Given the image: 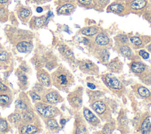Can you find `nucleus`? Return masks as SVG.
Returning <instances> with one entry per match:
<instances>
[{
  "instance_id": "11",
  "label": "nucleus",
  "mask_w": 151,
  "mask_h": 134,
  "mask_svg": "<svg viewBox=\"0 0 151 134\" xmlns=\"http://www.w3.org/2000/svg\"><path fill=\"white\" fill-rule=\"evenodd\" d=\"M83 113L85 120L91 126L97 127L100 124V119L89 109L84 107Z\"/></svg>"
},
{
  "instance_id": "9",
  "label": "nucleus",
  "mask_w": 151,
  "mask_h": 134,
  "mask_svg": "<svg viewBox=\"0 0 151 134\" xmlns=\"http://www.w3.org/2000/svg\"><path fill=\"white\" fill-rule=\"evenodd\" d=\"M74 131L75 133H88L86 122L83 117L80 115H78L76 117Z\"/></svg>"
},
{
  "instance_id": "38",
  "label": "nucleus",
  "mask_w": 151,
  "mask_h": 134,
  "mask_svg": "<svg viewBox=\"0 0 151 134\" xmlns=\"http://www.w3.org/2000/svg\"><path fill=\"white\" fill-rule=\"evenodd\" d=\"M34 118V113L31 111H27L24 113V119L26 121H31Z\"/></svg>"
},
{
  "instance_id": "26",
  "label": "nucleus",
  "mask_w": 151,
  "mask_h": 134,
  "mask_svg": "<svg viewBox=\"0 0 151 134\" xmlns=\"http://www.w3.org/2000/svg\"><path fill=\"white\" fill-rule=\"evenodd\" d=\"M38 132V129L34 125L30 124L24 125L21 128V133L25 134H32Z\"/></svg>"
},
{
  "instance_id": "20",
  "label": "nucleus",
  "mask_w": 151,
  "mask_h": 134,
  "mask_svg": "<svg viewBox=\"0 0 151 134\" xmlns=\"http://www.w3.org/2000/svg\"><path fill=\"white\" fill-rule=\"evenodd\" d=\"M38 78L40 81V82L45 86H49L51 85V80L50 78V76L48 74L47 72H46L44 70H41L38 75Z\"/></svg>"
},
{
  "instance_id": "34",
  "label": "nucleus",
  "mask_w": 151,
  "mask_h": 134,
  "mask_svg": "<svg viewBox=\"0 0 151 134\" xmlns=\"http://www.w3.org/2000/svg\"><path fill=\"white\" fill-rule=\"evenodd\" d=\"M10 97L7 94H0V104L2 106H5L9 103Z\"/></svg>"
},
{
  "instance_id": "2",
  "label": "nucleus",
  "mask_w": 151,
  "mask_h": 134,
  "mask_svg": "<svg viewBox=\"0 0 151 134\" xmlns=\"http://www.w3.org/2000/svg\"><path fill=\"white\" fill-rule=\"evenodd\" d=\"M102 79L106 86L118 96H122L125 91V87L122 82L111 73L104 74Z\"/></svg>"
},
{
  "instance_id": "23",
  "label": "nucleus",
  "mask_w": 151,
  "mask_h": 134,
  "mask_svg": "<svg viewBox=\"0 0 151 134\" xmlns=\"http://www.w3.org/2000/svg\"><path fill=\"white\" fill-rule=\"evenodd\" d=\"M117 47V50L119 53L125 57H129L132 54V50L129 46V44L116 45Z\"/></svg>"
},
{
  "instance_id": "32",
  "label": "nucleus",
  "mask_w": 151,
  "mask_h": 134,
  "mask_svg": "<svg viewBox=\"0 0 151 134\" xmlns=\"http://www.w3.org/2000/svg\"><path fill=\"white\" fill-rule=\"evenodd\" d=\"M47 125L49 128L51 130H57L59 128V126L57 122V121L54 119H49L47 121Z\"/></svg>"
},
{
  "instance_id": "21",
  "label": "nucleus",
  "mask_w": 151,
  "mask_h": 134,
  "mask_svg": "<svg viewBox=\"0 0 151 134\" xmlns=\"http://www.w3.org/2000/svg\"><path fill=\"white\" fill-rule=\"evenodd\" d=\"M139 77L142 83L151 86V68L147 67L146 69L139 74Z\"/></svg>"
},
{
  "instance_id": "45",
  "label": "nucleus",
  "mask_w": 151,
  "mask_h": 134,
  "mask_svg": "<svg viewBox=\"0 0 151 134\" xmlns=\"http://www.w3.org/2000/svg\"><path fill=\"white\" fill-rule=\"evenodd\" d=\"M87 86L90 89H91V90H93V89H94L96 88V86H95L94 84L91 83H87Z\"/></svg>"
},
{
  "instance_id": "48",
  "label": "nucleus",
  "mask_w": 151,
  "mask_h": 134,
  "mask_svg": "<svg viewBox=\"0 0 151 134\" xmlns=\"http://www.w3.org/2000/svg\"><path fill=\"white\" fill-rule=\"evenodd\" d=\"M42 11H43L42 8H41V7H37V12L41 13V12H42Z\"/></svg>"
},
{
  "instance_id": "39",
  "label": "nucleus",
  "mask_w": 151,
  "mask_h": 134,
  "mask_svg": "<svg viewBox=\"0 0 151 134\" xmlns=\"http://www.w3.org/2000/svg\"><path fill=\"white\" fill-rule=\"evenodd\" d=\"M30 11L28 9H22L20 12H19V15L21 18H26L28 17L30 15Z\"/></svg>"
},
{
  "instance_id": "36",
  "label": "nucleus",
  "mask_w": 151,
  "mask_h": 134,
  "mask_svg": "<svg viewBox=\"0 0 151 134\" xmlns=\"http://www.w3.org/2000/svg\"><path fill=\"white\" fill-rule=\"evenodd\" d=\"M18 79L20 80V81L22 82V83H23L24 84H27V77L23 71H19V73H18Z\"/></svg>"
},
{
  "instance_id": "4",
  "label": "nucleus",
  "mask_w": 151,
  "mask_h": 134,
  "mask_svg": "<svg viewBox=\"0 0 151 134\" xmlns=\"http://www.w3.org/2000/svg\"><path fill=\"white\" fill-rule=\"evenodd\" d=\"M83 88L78 87L68 96V101L71 106L76 110H79L82 106Z\"/></svg>"
},
{
  "instance_id": "8",
  "label": "nucleus",
  "mask_w": 151,
  "mask_h": 134,
  "mask_svg": "<svg viewBox=\"0 0 151 134\" xmlns=\"http://www.w3.org/2000/svg\"><path fill=\"white\" fill-rule=\"evenodd\" d=\"M96 47L107 48L110 45V39L108 35L104 32H99L95 37L93 41Z\"/></svg>"
},
{
  "instance_id": "35",
  "label": "nucleus",
  "mask_w": 151,
  "mask_h": 134,
  "mask_svg": "<svg viewBox=\"0 0 151 134\" xmlns=\"http://www.w3.org/2000/svg\"><path fill=\"white\" fill-rule=\"evenodd\" d=\"M15 106L17 109L23 110H25L28 108L27 104L21 100H17L15 102Z\"/></svg>"
},
{
  "instance_id": "14",
  "label": "nucleus",
  "mask_w": 151,
  "mask_h": 134,
  "mask_svg": "<svg viewBox=\"0 0 151 134\" xmlns=\"http://www.w3.org/2000/svg\"><path fill=\"white\" fill-rule=\"evenodd\" d=\"M94 55L102 63H106L109 60V52L107 48L96 47Z\"/></svg>"
},
{
  "instance_id": "51",
  "label": "nucleus",
  "mask_w": 151,
  "mask_h": 134,
  "mask_svg": "<svg viewBox=\"0 0 151 134\" xmlns=\"http://www.w3.org/2000/svg\"><path fill=\"white\" fill-rule=\"evenodd\" d=\"M8 0H0V3L1 4H4L6 3Z\"/></svg>"
},
{
  "instance_id": "40",
  "label": "nucleus",
  "mask_w": 151,
  "mask_h": 134,
  "mask_svg": "<svg viewBox=\"0 0 151 134\" xmlns=\"http://www.w3.org/2000/svg\"><path fill=\"white\" fill-rule=\"evenodd\" d=\"M7 128H8L7 122L5 120L2 119H0V132H4L6 130Z\"/></svg>"
},
{
  "instance_id": "3",
  "label": "nucleus",
  "mask_w": 151,
  "mask_h": 134,
  "mask_svg": "<svg viewBox=\"0 0 151 134\" xmlns=\"http://www.w3.org/2000/svg\"><path fill=\"white\" fill-rule=\"evenodd\" d=\"M91 106L102 120L107 121L111 119V109L104 101L100 99L93 100L91 102Z\"/></svg>"
},
{
  "instance_id": "53",
  "label": "nucleus",
  "mask_w": 151,
  "mask_h": 134,
  "mask_svg": "<svg viewBox=\"0 0 151 134\" xmlns=\"http://www.w3.org/2000/svg\"><path fill=\"white\" fill-rule=\"evenodd\" d=\"M116 1H121V2H123L124 0H114Z\"/></svg>"
},
{
  "instance_id": "5",
  "label": "nucleus",
  "mask_w": 151,
  "mask_h": 134,
  "mask_svg": "<svg viewBox=\"0 0 151 134\" xmlns=\"http://www.w3.org/2000/svg\"><path fill=\"white\" fill-rule=\"evenodd\" d=\"M35 107L38 112L46 118H51L59 113V110L56 107L45 103H37Z\"/></svg>"
},
{
  "instance_id": "52",
  "label": "nucleus",
  "mask_w": 151,
  "mask_h": 134,
  "mask_svg": "<svg viewBox=\"0 0 151 134\" xmlns=\"http://www.w3.org/2000/svg\"><path fill=\"white\" fill-rule=\"evenodd\" d=\"M34 1H35L36 2H41L42 0H34Z\"/></svg>"
},
{
  "instance_id": "19",
  "label": "nucleus",
  "mask_w": 151,
  "mask_h": 134,
  "mask_svg": "<svg viewBox=\"0 0 151 134\" xmlns=\"http://www.w3.org/2000/svg\"><path fill=\"white\" fill-rule=\"evenodd\" d=\"M132 71L135 74H140L142 73L147 68L146 65L138 61H133L130 64Z\"/></svg>"
},
{
  "instance_id": "37",
  "label": "nucleus",
  "mask_w": 151,
  "mask_h": 134,
  "mask_svg": "<svg viewBox=\"0 0 151 134\" xmlns=\"http://www.w3.org/2000/svg\"><path fill=\"white\" fill-rule=\"evenodd\" d=\"M21 119V116L18 113H14L11 115L10 116H9V120L11 121L12 123H18Z\"/></svg>"
},
{
  "instance_id": "42",
  "label": "nucleus",
  "mask_w": 151,
  "mask_h": 134,
  "mask_svg": "<svg viewBox=\"0 0 151 134\" xmlns=\"http://www.w3.org/2000/svg\"><path fill=\"white\" fill-rule=\"evenodd\" d=\"M30 95L32 97V99L34 100H41V97L39 95H38L36 93L33 92V91H30Z\"/></svg>"
},
{
  "instance_id": "6",
  "label": "nucleus",
  "mask_w": 151,
  "mask_h": 134,
  "mask_svg": "<svg viewBox=\"0 0 151 134\" xmlns=\"http://www.w3.org/2000/svg\"><path fill=\"white\" fill-rule=\"evenodd\" d=\"M79 69L83 73L97 75L99 73V67L90 60H84L78 61Z\"/></svg>"
},
{
  "instance_id": "12",
  "label": "nucleus",
  "mask_w": 151,
  "mask_h": 134,
  "mask_svg": "<svg viewBox=\"0 0 151 134\" xmlns=\"http://www.w3.org/2000/svg\"><path fill=\"white\" fill-rule=\"evenodd\" d=\"M133 91L140 97L151 100V91L146 87L136 84L132 86Z\"/></svg>"
},
{
  "instance_id": "54",
  "label": "nucleus",
  "mask_w": 151,
  "mask_h": 134,
  "mask_svg": "<svg viewBox=\"0 0 151 134\" xmlns=\"http://www.w3.org/2000/svg\"><path fill=\"white\" fill-rule=\"evenodd\" d=\"M150 1V3H151V0H149Z\"/></svg>"
},
{
  "instance_id": "28",
  "label": "nucleus",
  "mask_w": 151,
  "mask_h": 134,
  "mask_svg": "<svg viewBox=\"0 0 151 134\" xmlns=\"http://www.w3.org/2000/svg\"><path fill=\"white\" fill-rule=\"evenodd\" d=\"M87 94H88L91 102L99 99L103 94V92L101 91H93L91 90H87Z\"/></svg>"
},
{
  "instance_id": "49",
  "label": "nucleus",
  "mask_w": 151,
  "mask_h": 134,
  "mask_svg": "<svg viewBox=\"0 0 151 134\" xmlns=\"http://www.w3.org/2000/svg\"><path fill=\"white\" fill-rule=\"evenodd\" d=\"M147 50L151 53V43L149 44L147 46Z\"/></svg>"
},
{
  "instance_id": "13",
  "label": "nucleus",
  "mask_w": 151,
  "mask_h": 134,
  "mask_svg": "<svg viewBox=\"0 0 151 134\" xmlns=\"http://www.w3.org/2000/svg\"><path fill=\"white\" fill-rule=\"evenodd\" d=\"M63 100L61 96L55 90L48 91L44 96V101L50 104H55Z\"/></svg>"
},
{
  "instance_id": "44",
  "label": "nucleus",
  "mask_w": 151,
  "mask_h": 134,
  "mask_svg": "<svg viewBox=\"0 0 151 134\" xmlns=\"http://www.w3.org/2000/svg\"><path fill=\"white\" fill-rule=\"evenodd\" d=\"M8 90V87L4 85L1 81H0V91H6Z\"/></svg>"
},
{
  "instance_id": "7",
  "label": "nucleus",
  "mask_w": 151,
  "mask_h": 134,
  "mask_svg": "<svg viewBox=\"0 0 151 134\" xmlns=\"http://www.w3.org/2000/svg\"><path fill=\"white\" fill-rule=\"evenodd\" d=\"M147 5V0H130L126 6L127 11L133 13H140L146 8Z\"/></svg>"
},
{
  "instance_id": "22",
  "label": "nucleus",
  "mask_w": 151,
  "mask_h": 134,
  "mask_svg": "<svg viewBox=\"0 0 151 134\" xmlns=\"http://www.w3.org/2000/svg\"><path fill=\"white\" fill-rule=\"evenodd\" d=\"M33 45L28 41H21L17 44V50L20 53H28L32 50Z\"/></svg>"
},
{
  "instance_id": "1",
  "label": "nucleus",
  "mask_w": 151,
  "mask_h": 134,
  "mask_svg": "<svg viewBox=\"0 0 151 134\" xmlns=\"http://www.w3.org/2000/svg\"><path fill=\"white\" fill-rule=\"evenodd\" d=\"M53 84L58 89L65 90L68 89L74 82L72 74L64 67L60 66L51 75Z\"/></svg>"
},
{
  "instance_id": "25",
  "label": "nucleus",
  "mask_w": 151,
  "mask_h": 134,
  "mask_svg": "<svg viewBox=\"0 0 151 134\" xmlns=\"http://www.w3.org/2000/svg\"><path fill=\"white\" fill-rule=\"evenodd\" d=\"M116 127V122L114 119H109L107 120V123L104 126L102 129V133H110L113 132Z\"/></svg>"
},
{
  "instance_id": "47",
  "label": "nucleus",
  "mask_w": 151,
  "mask_h": 134,
  "mask_svg": "<svg viewBox=\"0 0 151 134\" xmlns=\"http://www.w3.org/2000/svg\"><path fill=\"white\" fill-rule=\"evenodd\" d=\"M5 16V10L4 9H0V17Z\"/></svg>"
},
{
  "instance_id": "29",
  "label": "nucleus",
  "mask_w": 151,
  "mask_h": 134,
  "mask_svg": "<svg viewBox=\"0 0 151 134\" xmlns=\"http://www.w3.org/2000/svg\"><path fill=\"white\" fill-rule=\"evenodd\" d=\"M109 2V0H93V6L96 9H103Z\"/></svg>"
},
{
  "instance_id": "27",
  "label": "nucleus",
  "mask_w": 151,
  "mask_h": 134,
  "mask_svg": "<svg viewBox=\"0 0 151 134\" xmlns=\"http://www.w3.org/2000/svg\"><path fill=\"white\" fill-rule=\"evenodd\" d=\"M115 43L116 45L129 44V39L126 35L120 34L114 37Z\"/></svg>"
},
{
  "instance_id": "50",
  "label": "nucleus",
  "mask_w": 151,
  "mask_h": 134,
  "mask_svg": "<svg viewBox=\"0 0 151 134\" xmlns=\"http://www.w3.org/2000/svg\"><path fill=\"white\" fill-rule=\"evenodd\" d=\"M65 119H61V120H60V123H61V125H64L65 124Z\"/></svg>"
},
{
  "instance_id": "43",
  "label": "nucleus",
  "mask_w": 151,
  "mask_h": 134,
  "mask_svg": "<svg viewBox=\"0 0 151 134\" xmlns=\"http://www.w3.org/2000/svg\"><path fill=\"white\" fill-rule=\"evenodd\" d=\"M8 55L5 52L0 51V60L5 61L7 59Z\"/></svg>"
},
{
  "instance_id": "46",
  "label": "nucleus",
  "mask_w": 151,
  "mask_h": 134,
  "mask_svg": "<svg viewBox=\"0 0 151 134\" xmlns=\"http://www.w3.org/2000/svg\"><path fill=\"white\" fill-rule=\"evenodd\" d=\"M76 0H61L63 2L64 4L65 3H74Z\"/></svg>"
},
{
  "instance_id": "15",
  "label": "nucleus",
  "mask_w": 151,
  "mask_h": 134,
  "mask_svg": "<svg viewBox=\"0 0 151 134\" xmlns=\"http://www.w3.org/2000/svg\"><path fill=\"white\" fill-rule=\"evenodd\" d=\"M58 50L61 55L68 61L71 63L75 62V57L71 50L66 45L61 44Z\"/></svg>"
},
{
  "instance_id": "18",
  "label": "nucleus",
  "mask_w": 151,
  "mask_h": 134,
  "mask_svg": "<svg viewBox=\"0 0 151 134\" xmlns=\"http://www.w3.org/2000/svg\"><path fill=\"white\" fill-rule=\"evenodd\" d=\"M100 31V28L96 25L86 27L82 28L80 32L82 35L87 37H91L97 34Z\"/></svg>"
},
{
  "instance_id": "16",
  "label": "nucleus",
  "mask_w": 151,
  "mask_h": 134,
  "mask_svg": "<svg viewBox=\"0 0 151 134\" xmlns=\"http://www.w3.org/2000/svg\"><path fill=\"white\" fill-rule=\"evenodd\" d=\"M107 68L111 73H119L123 69V63L118 58H116L107 64Z\"/></svg>"
},
{
  "instance_id": "10",
  "label": "nucleus",
  "mask_w": 151,
  "mask_h": 134,
  "mask_svg": "<svg viewBox=\"0 0 151 134\" xmlns=\"http://www.w3.org/2000/svg\"><path fill=\"white\" fill-rule=\"evenodd\" d=\"M107 11L116 14H123L127 11L126 4L121 1H115L109 5L107 7Z\"/></svg>"
},
{
  "instance_id": "31",
  "label": "nucleus",
  "mask_w": 151,
  "mask_h": 134,
  "mask_svg": "<svg viewBox=\"0 0 151 134\" xmlns=\"http://www.w3.org/2000/svg\"><path fill=\"white\" fill-rule=\"evenodd\" d=\"M130 43L134 46H136L137 47H141L143 45V40L137 36H133L130 38Z\"/></svg>"
},
{
  "instance_id": "33",
  "label": "nucleus",
  "mask_w": 151,
  "mask_h": 134,
  "mask_svg": "<svg viewBox=\"0 0 151 134\" xmlns=\"http://www.w3.org/2000/svg\"><path fill=\"white\" fill-rule=\"evenodd\" d=\"M77 3L83 7L89 8L93 6V0H76Z\"/></svg>"
},
{
  "instance_id": "24",
  "label": "nucleus",
  "mask_w": 151,
  "mask_h": 134,
  "mask_svg": "<svg viewBox=\"0 0 151 134\" xmlns=\"http://www.w3.org/2000/svg\"><path fill=\"white\" fill-rule=\"evenodd\" d=\"M151 124L149 117H146L141 123L140 126V132L142 133H149L150 131Z\"/></svg>"
},
{
  "instance_id": "17",
  "label": "nucleus",
  "mask_w": 151,
  "mask_h": 134,
  "mask_svg": "<svg viewBox=\"0 0 151 134\" xmlns=\"http://www.w3.org/2000/svg\"><path fill=\"white\" fill-rule=\"evenodd\" d=\"M76 8L73 3H65L60 6L57 9V13L60 15H70Z\"/></svg>"
},
{
  "instance_id": "41",
  "label": "nucleus",
  "mask_w": 151,
  "mask_h": 134,
  "mask_svg": "<svg viewBox=\"0 0 151 134\" xmlns=\"http://www.w3.org/2000/svg\"><path fill=\"white\" fill-rule=\"evenodd\" d=\"M139 55L143 59H147L149 57V54L144 50H141L139 51Z\"/></svg>"
},
{
  "instance_id": "30",
  "label": "nucleus",
  "mask_w": 151,
  "mask_h": 134,
  "mask_svg": "<svg viewBox=\"0 0 151 134\" xmlns=\"http://www.w3.org/2000/svg\"><path fill=\"white\" fill-rule=\"evenodd\" d=\"M47 18H48L47 17L46 18L44 16L41 17H37L34 20V24L36 27L40 28L45 24Z\"/></svg>"
}]
</instances>
